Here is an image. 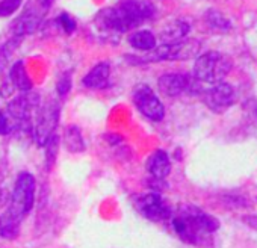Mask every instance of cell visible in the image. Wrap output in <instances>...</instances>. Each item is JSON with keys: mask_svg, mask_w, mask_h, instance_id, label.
I'll list each match as a JSON object with an SVG mask.
<instances>
[{"mask_svg": "<svg viewBox=\"0 0 257 248\" xmlns=\"http://www.w3.org/2000/svg\"><path fill=\"white\" fill-rule=\"evenodd\" d=\"M156 8L149 0H121L113 8L100 11L94 20L97 32L112 41L155 17Z\"/></svg>", "mask_w": 257, "mask_h": 248, "instance_id": "cell-1", "label": "cell"}, {"mask_svg": "<svg viewBox=\"0 0 257 248\" xmlns=\"http://www.w3.org/2000/svg\"><path fill=\"white\" fill-rule=\"evenodd\" d=\"M171 225L176 234L186 243L204 245L210 234L219 228V221L195 206H182L174 216Z\"/></svg>", "mask_w": 257, "mask_h": 248, "instance_id": "cell-2", "label": "cell"}, {"mask_svg": "<svg viewBox=\"0 0 257 248\" xmlns=\"http://www.w3.org/2000/svg\"><path fill=\"white\" fill-rule=\"evenodd\" d=\"M35 191H37L35 177L28 171L20 173L16 179L14 189H13V194L10 198V204H8V209L5 213L10 215L11 218H14L16 221L22 222L34 207Z\"/></svg>", "mask_w": 257, "mask_h": 248, "instance_id": "cell-3", "label": "cell"}, {"mask_svg": "<svg viewBox=\"0 0 257 248\" xmlns=\"http://www.w3.org/2000/svg\"><path fill=\"white\" fill-rule=\"evenodd\" d=\"M201 49V43L198 40H183L174 44H162L155 47L144 56H127L128 61L134 64H150L161 61H186L195 58Z\"/></svg>", "mask_w": 257, "mask_h": 248, "instance_id": "cell-4", "label": "cell"}, {"mask_svg": "<svg viewBox=\"0 0 257 248\" xmlns=\"http://www.w3.org/2000/svg\"><path fill=\"white\" fill-rule=\"evenodd\" d=\"M233 62L230 56L219 52H207L197 58L194 65V77L200 83H219L230 73Z\"/></svg>", "mask_w": 257, "mask_h": 248, "instance_id": "cell-5", "label": "cell"}, {"mask_svg": "<svg viewBox=\"0 0 257 248\" xmlns=\"http://www.w3.org/2000/svg\"><path fill=\"white\" fill-rule=\"evenodd\" d=\"M8 118L11 119L13 129L14 124L23 131L34 132V121L40 110V95L34 92H23L8 103Z\"/></svg>", "mask_w": 257, "mask_h": 248, "instance_id": "cell-6", "label": "cell"}, {"mask_svg": "<svg viewBox=\"0 0 257 248\" xmlns=\"http://www.w3.org/2000/svg\"><path fill=\"white\" fill-rule=\"evenodd\" d=\"M59 122V103L56 100H49L43 106L34 121V138L38 147H44L46 143L55 135L56 126Z\"/></svg>", "mask_w": 257, "mask_h": 248, "instance_id": "cell-7", "label": "cell"}, {"mask_svg": "<svg viewBox=\"0 0 257 248\" xmlns=\"http://www.w3.org/2000/svg\"><path fill=\"white\" fill-rule=\"evenodd\" d=\"M135 209L153 222H165L173 216L171 206L158 192H149L134 197Z\"/></svg>", "mask_w": 257, "mask_h": 248, "instance_id": "cell-8", "label": "cell"}, {"mask_svg": "<svg viewBox=\"0 0 257 248\" xmlns=\"http://www.w3.org/2000/svg\"><path fill=\"white\" fill-rule=\"evenodd\" d=\"M134 103L137 109L150 121H162L165 116V107L155 91L144 83H140L134 88Z\"/></svg>", "mask_w": 257, "mask_h": 248, "instance_id": "cell-9", "label": "cell"}, {"mask_svg": "<svg viewBox=\"0 0 257 248\" xmlns=\"http://www.w3.org/2000/svg\"><path fill=\"white\" fill-rule=\"evenodd\" d=\"M158 86L167 97H179L185 92H203L200 82L195 77L182 73H168L161 76Z\"/></svg>", "mask_w": 257, "mask_h": 248, "instance_id": "cell-10", "label": "cell"}, {"mask_svg": "<svg viewBox=\"0 0 257 248\" xmlns=\"http://www.w3.org/2000/svg\"><path fill=\"white\" fill-rule=\"evenodd\" d=\"M203 98L207 107L216 113L227 110L236 100V91L230 83L219 82L203 91Z\"/></svg>", "mask_w": 257, "mask_h": 248, "instance_id": "cell-11", "label": "cell"}, {"mask_svg": "<svg viewBox=\"0 0 257 248\" xmlns=\"http://www.w3.org/2000/svg\"><path fill=\"white\" fill-rule=\"evenodd\" d=\"M146 168L155 180L164 182L171 173V161H170L168 153L162 149L153 152L150 158L147 159Z\"/></svg>", "mask_w": 257, "mask_h": 248, "instance_id": "cell-12", "label": "cell"}, {"mask_svg": "<svg viewBox=\"0 0 257 248\" xmlns=\"http://www.w3.org/2000/svg\"><path fill=\"white\" fill-rule=\"evenodd\" d=\"M43 14L40 11H34L29 10L26 13H23L13 25H11V31L16 37H23V35H31L34 32H37V29L40 28Z\"/></svg>", "mask_w": 257, "mask_h": 248, "instance_id": "cell-13", "label": "cell"}, {"mask_svg": "<svg viewBox=\"0 0 257 248\" xmlns=\"http://www.w3.org/2000/svg\"><path fill=\"white\" fill-rule=\"evenodd\" d=\"M110 67L107 62H100L91 68V71L82 79L83 86L89 89H104L109 85Z\"/></svg>", "mask_w": 257, "mask_h": 248, "instance_id": "cell-14", "label": "cell"}, {"mask_svg": "<svg viewBox=\"0 0 257 248\" xmlns=\"http://www.w3.org/2000/svg\"><path fill=\"white\" fill-rule=\"evenodd\" d=\"M189 31H191V26L186 22L174 20L162 29L161 40L164 41V44H174V43L183 41Z\"/></svg>", "mask_w": 257, "mask_h": 248, "instance_id": "cell-15", "label": "cell"}, {"mask_svg": "<svg viewBox=\"0 0 257 248\" xmlns=\"http://www.w3.org/2000/svg\"><path fill=\"white\" fill-rule=\"evenodd\" d=\"M62 141H64L65 149H67L70 153H82V152H85V149H86L83 135H82L80 129L76 126V124H70V126L65 128Z\"/></svg>", "mask_w": 257, "mask_h": 248, "instance_id": "cell-16", "label": "cell"}, {"mask_svg": "<svg viewBox=\"0 0 257 248\" xmlns=\"http://www.w3.org/2000/svg\"><path fill=\"white\" fill-rule=\"evenodd\" d=\"M10 79L13 82V86H16L22 92H29L32 89V80L25 68L23 61H17L11 70H10Z\"/></svg>", "mask_w": 257, "mask_h": 248, "instance_id": "cell-17", "label": "cell"}, {"mask_svg": "<svg viewBox=\"0 0 257 248\" xmlns=\"http://www.w3.org/2000/svg\"><path fill=\"white\" fill-rule=\"evenodd\" d=\"M128 43L137 50L150 52L156 47V37L150 31H137L128 37Z\"/></svg>", "mask_w": 257, "mask_h": 248, "instance_id": "cell-18", "label": "cell"}, {"mask_svg": "<svg viewBox=\"0 0 257 248\" xmlns=\"http://www.w3.org/2000/svg\"><path fill=\"white\" fill-rule=\"evenodd\" d=\"M206 23H207V26H209L212 31L221 32V34L228 32V31L231 29L230 20H228L224 14H221L219 11H216V10H209V11L206 13Z\"/></svg>", "mask_w": 257, "mask_h": 248, "instance_id": "cell-19", "label": "cell"}, {"mask_svg": "<svg viewBox=\"0 0 257 248\" xmlns=\"http://www.w3.org/2000/svg\"><path fill=\"white\" fill-rule=\"evenodd\" d=\"M59 137L55 134L47 143H46V165H47V170H52L53 164H55V159H56V155H58V147H59Z\"/></svg>", "mask_w": 257, "mask_h": 248, "instance_id": "cell-20", "label": "cell"}, {"mask_svg": "<svg viewBox=\"0 0 257 248\" xmlns=\"http://www.w3.org/2000/svg\"><path fill=\"white\" fill-rule=\"evenodd\" d=\"M22 2L23 0H2L0 2V17H8L14 14L20 8Z\"/></svg>", "mask_w": 257, "mask_h": 248, "instance_id": "cell-21", "label": "cell"}, {"mask_svg": "<svg viewBox=\"0 0 257 248\" xmlns=\"http://www.w3.org/2000/svg\"><path fill=\"white\" fill-rule=\"evenodd\" d=\"M56 23H58L59 28H61L65 34H68V35L76 29V22H74L67 13H62V14L56 19Z\"/></svg>", "mask_w": 257, "mask_h": 248, "instance_id": "cell-22", "label": "cell"}, {"mask_svg": "<svg viewBox=\"0 0 257 248\" xmlns=\"http://www.w3.org/2000/svg\"><path fill=\"white\" fill-rule=\"evenodd\" d=\"M70 89H71V76L70 73H64L56 83V91L61 97H65L70 92Z\"/></svg>", "mask_w": 257, "mask_h": 248, "instance_id": "cell-23", "label": "cell"}, {"mask_svg": "<svg viewBox=\"0 0 257 248\" xmlns=\"http://www.w3.org/2000/svg\"><path fill=\"white\" fill-rule=\"evenodd\" d=\"M11 131H13L11 119L8 118V115H5L2 110H0V137H5V135L11 134Z\"/></svg>", "mask_w": 257, "mask_h": 248, "instance_id": "cell-24", "label": "cell"}, {"mask_svg": "<svg viewBox=\"0 0 257 248\" xmlns=\"http://www.w3.org/2000/svg\"><path fill=\"white\" fill-rule=\"evenodd\" d=\"M243 221H245L249 227H252L254 230H257V215L245 216V218H243Z\"/></svg>", "mask_w": 257, "mask_h": 248, "instance_id": "cell-25", "label": "cell"}]
</instances>
